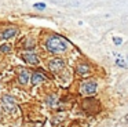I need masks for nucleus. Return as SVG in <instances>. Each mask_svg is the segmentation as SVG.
Masks as SVG:
<instances>
[{
  "instance_id": "1",
  "label": "nucleus",
  "mask_w": 128,
  "mask_h": 127,
  "mask_svg": "<svg viewBox=\"0 0 128 127\" xmlns=\"http://www.w3.org/2000/svg\"><path fill=\"white\" fill-rule=\"evenodd\" d=\"M47 50L51 52H62L66 50L68 41L62 36H51L47 40Z\"/></svg>"
},
{
  "instance_id": "2",
  "label": "nucleus",
  "mask_w": 128,
  "mask_h": 127,
  "mask_svg": "<svg viewBox=\"0 0 128 127\" xmlns=\"http://www.w3.org/2000/svg\"><path fill=\"white\" fill-rule=\"evenodd\" d=\"M3 106L6 108L8 112H18V106L15 105V99L10 95L3 97Z\"/></svg>"
},
{
  "instance_id": "3",
  "label": "nucleus",
  "mask_w": 128,
  "mask_h": 127,
  "mask_svg": "<svg viewBox=\"0 0 128 127\" xmlns=\"http://www.w3.org/2000/svg\"><path fill=\"white\" fill-rule=\"evenodd\" d=\"M81 91L84 94H94L96 91V83L90 80V82H84L81 84Z\"/></svg>"
},
{
  "instance_id": "4",
  "label": "nucleus",
  "mask_w": 128,
  "mask_h": 127,
  "mask_svg": "<svg viewBox=\"0 0 128 127\" xmlns=\"http://www.w3.org/2000/svg\"><path fill=\"white\" fill-rule=\"evenodd\" d=\"M48 68H50L51 71H54V72L61 71V69L65 68V61L61 59V58H55V59H52V61L48 62Z\"/></svg>"
},
{
  "instance_id": "5",
  "label": "nucleus",
  "mask_w": 128,
  "mask_h": 127,
  "mask_svg": "<svg viewBox=\"0 0 128 127\" xmlns=\"http://www.w3.org/2000/svg\"><path fill=\"white\" fill-rule=\"evenodd\" d=\"M29 72L25 68H18V80H20L21 84H26L29 82Z\"/></svg>"
},
{
  "instance_id": "6",
  "label": "nucleus",
  "mask_w": 128,
  "mask_h": 127,
  "mask_svg": "<svg viewBox=\"0 0 128 127\" xmlns=\"http://www.w3.org/2000/svg\"><path fill=\"white\" fill-rule=\"evenodd\" d=\"M24 59H25L26 62L32 64V65L39 64V57H37L36 54H33V52H25V54H24Z\"/></svg>"
},
{
  "instance_id": "7",
  "label": "nucleus",
  "mask_w": 128,
  "mask_h": 127,
  "mask_svg": "<svg viewBox=\"0 0 128 127\" xmlns=\"http://www.w3.org/2000/svg\"><path fill=\"white\" fill-rule=\"evenodd\" d=\"M17 33H18L17 28H8V29H6V30H3V32H2V37H3L4 40H7V39L14 37Z\"/></svg>"
},
{
  "instance_id": "8",
  "label": "nucleus",
  "mask_w": 128,
  "mask_h": 127,
  "mask_svg": "<svg viewBox=\"0 0 128 127\" xmlns=\"http://www.w3.org/2000/svg\"><path fill=\"white\" fill-rule=\"evenodd\" d=\"M44 79H46V77L43 76L42 73H37V72H36V73L32 75L30 82H32V84H33V86H37V84H40L42 82H44Z\"/></svg>"
},
{
  "instance_id": "9",
  "label": "nucleus",
  "mask_w": 128,
  "mask_h": 127,
  "mask_svg": "<svg viewBox=\"0 0 128 127\" xmlns=\"http://www.w3.org/2000/svg\"><path fill=\"white\" fill-rule=\"evenodd\" d=\"M90 72H91V69H90L88 65H78L77 66V73H80V75H87Z\"/></svg>"
},
{
  "instance_id": "10",
  "label": "nucleus",
  "mask_w": 128,
  "mask_h": 127,
  "mask_svg": "<svg viewBox=\"0 0 128 127\" xmlns=\"http://www.w3.org/2000/svg\"><path fill=\"white\" fill-rule=\"evenodd\" d=\"M10 50H11V47L8 44H2L0 46V51L2 52H10Z\"/></svg>"
},
{
  "instance_id": "11",
  "label": "nucleus",
  "mask_w": 128,
  "mask_h": 127,
  "mask_svg": "<svg viewBox=\"0 0 128 127\" xmlns=\"http://www.w3.org/2000/svg\"><path fill=\"white\" fill-rule=\"evenodd\" d=\"M116 64H117V65H118V66H122V68H125V62H124V61H122L121 59V58H117V61H116Z\"/></svg>"
},
{
  "instance_id": "12",
  "label": "nucleus",
  "mask_w": 128,
  "mask_h": 127,
  "mask_svg": "<svg viewBox=\"0 0 128 127\" xmlns=\"http://www.w3.org/2000/svg\"><path fill=\"white\" fill-rule=\"evenodd\" d=\"M113 41H114V44L120 46V44L122 43V39H121V37H114V39H113Z\"/></svg>"
},
{
  "instance_id": "13",
  "label": "nucleus",
  "mask_w": 128,
  "mask_h": 127,
  "mask_svg": "<svg viewBox=\"0 0 128 127\" xmlns=\"http://www.w3.org/2000/svg\"><path fill=\"white\" fill-rule=\"evenodd\" d=\"M34 8H46V4L44 3H36V4H34Z\"/></svg>"
},
{
  "instance_id": "14",
  "label": "nucleus",
  "mask_w": 128,
  "mask_h": 127,
  "mask_svg": "<svg viewBox=\"0 0 128 127\" xmlns=\"http://www.w3.org/2000/svg\"><path fill=\"white\" fill-rule=\"evenodd\" d=\"M125 120H127V121H128V115H125Z\"/></svg>"
}]
</instances>
